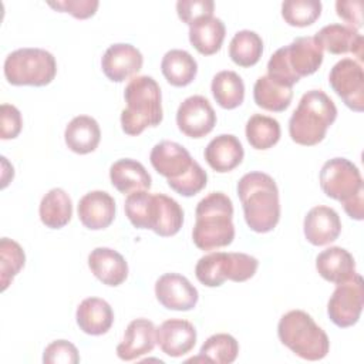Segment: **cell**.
Instances as JSON below:
<instances>
[{"label": "cell", "instance_id": "cell-42", "mask_svg": "<svg viewBox=\"0 0 364 364\" xmlns=\"http://www.w3.org/2000/svg\"><path fill=\"white\" fill-rule=\"evenodd\" d=\"M337 16L348 23L351 28L358 30L363 26V3L360 0H338L336 1Z\"/></svg>", "mask_w": 364, "mask_h": 364}, {"label": "cell", "instance_id": "cell-18", "mask_svg": "<svg viewBox=\"0 0 364 364\" xmlns=\"http://www.w3.org/2000/svg\"><path fill=\"white\" fill-rule=\"evenodd\" d=\"M321 50L330 54H353L358 61H363L364 40L358 30L343 24H328L313 36Z\"/></svg>", "mask_w": 364, "mask_h": 364}, {"label": "cell", "instance_id": "cell-9", "mask_svg": "<svg viewBox=\"0 0 364 364\" xmlns=\"http://www.w3.org/2000/svg\"><path fill=\"white\" fill-rule=\"evenodd\" d=\"M280 341L303 360L317 361L327 355L330 341L326 331L303 310H290L277 324Z\"/></svg>", "mask_w": 364, "mask_h": 364}, {"label": "cell", "instance_id": "cell-2", "mask_svg": "<svg viewBox=\"0 0 364 364\" xmlns=\"http://www.w3.org/2000/svg\"><path fill=\"white\" fill-rule=\"evenodd\" d=\"M149 161L154 169L166 178L169 188L182 196H193L206 186V172L178 142L156 144L149 154Z\"/></svg>", "mask_w": 364, "mask_h": 364}, {"label": "cell", "instance_id": "cell-19", "mask_svg": "<svg viewBox=\"0 0 364 364\" xmlns=\"http://www.w3.org/2000/svg\"><path fill=\"white\" fill-rule=\"evenodd\" d=\"M80 222L90 230L108 228L115 218V200L105 191L85 193L77 206Z\"/></svg>", "mask_w": 364, "mask_h": 364}, {"label": "cell", "instance_id": "cell-22", "mask_svg": "<svg viewBox=\"0 0 364 364\" xmlns=\"http://www.w3.org/2000/svg\"><path fill=\"white\" fill-rule=\"evenodd\" d=\"M88 267L107 286L117 287L128 277V263L124 256L111 247H95L88 255Z\"/></svg>", "mask_w": 364, "mask_h": 364}, {"label": "cell", "instance_id": "cell-11", "mask_svg": "<svg viewBox=\"0 0 364 364\" xmlns=\"http://www.w3.org/2000/svg\"><path fill=\"white\" fill-rule=\"evenodd\" d=\"M4 77L11 85H48L57 74L54 55L43 48H18L4 60Z\"/></svg>", "mask_w": 364, "mask_h": 364}, {"label": "cell", "instance_id": "cell-40", "mask_svg": "<svg viewBox=\"0 0 364 364\" xmlns=\"http://www.w3.org/2000/svg\"><path fill=\"white\" fill-rule=\"evenodd\" d=\"M48 6L61 13H68L75 18L84 20L95 14L100 3L97 0H63V1H48Z\"/></svg>", "mask_w": 364, "mask_h": 364}, {"label": "cell", "instance_id": "cell-24", "mask_svg": "<svg viewBox=\"0 0 364 364\" xmlns=\"http://www.w3.org/2000/svg\"><path fill=\"white\" fill-rule=\"evenodd\" d=\"M316 269L324 280L334 284L344 283L357 273L353 255L340 246L320 252L316 257Z\"/></svg>", "mask_w": 364, "mask_h": 364}, {"label": "cell", "instance_id": "cell-10", "mask_svg": "<svg viewBox=\"0 0 364 364\" xmlns=\"http://www.w3.org/2000/svg\"><path fill=\"white\" fill-rule=\"evenodd\" d=\"M257 266V259L246 253L212 252L198 260L195 276L206 287H219L226 280L240 283L252 279Z\"/></svg>", "mask_w": 364, "mask_h": 364}, {"label": "cell", "instance_id": "cell-41", "mask_svg": "<svg viewBox=\"0 0 364 364\" xmlns=\"http://www.w3.org/2000/svg\"><path fill=\"white\" fill-rule=\"evenodd\" d=\"M23 128V118L20 111L11 104H1L0 107V138L13 139L18 136Z\"/></svg>", "mask_w": 364, "mask_h": 364}, {"label": "cell", "instance_id": "cell-14", "mask_svg": "<svg viewBox=\"0 0 364 364\" xmlns=\"http://www.w3.org/2000/svg\"><path fill=\"white\" fill-rule=\"evenodd\" d=\"M176 125L189 138H203L216 125V112L202 95L185 98L176 111Z\"/></svg>", "mask_w": 364, "mask_h": 364}, {"label": "cell", "instance_id": "cell-28", "mask_svg": "<svg viewBox=\"0 0 364 364\" xmlns=\"http://www.w3.org/2000/svg\"><path fill=\"white\" fill-rule=\"evenodd\" d=\"M225 24L218 17H205L189 26V41L202 55L216 54L225 40Z\"/></svg>", "mask_w": 364, "mask_h": 364}, {"label": "cell", "instance_id": "cell-30", "mask_svg": "<svg viewBox=\"0 0 364 364\" xmlns=\"http://www.w3.org/2000/svg\"><path fill=\"white\" fill-rule=\"evenodd\" d=\"M161 71L173 87L189 85L198 73L196 60L185 50H169L161 61Z\"/></svg>", "mask_w": 364, "mask_h": 364}, {"label": "cell", "instance_id": "cell-23", "mask_svg": "<svg viewBox=\"0 0 364 364\" xmlns=\"http://www.w3.org/2000/svg\"><path fill=\"white\" fill-rule=\"evenodd\" d=\"M203 156L215 172L225 173L233 171L242 164L245 151L235 135L220 134L206 145Z\"/></svg>", "mask_w": 364, "mask_h": 364}, {"label": "cell", "instance_id": "cell-31", "mask_svg": "<svg viewBox=\"0 0 364 364\" xmlns=\"http://www.w3.org/2000/svg\"><path fill=\"white\" fill-rule=\"evenodd\" d=\"M253 100L257 107L266 111L282 112L291 104L293 88L279 84L269 75H262L253 85Z\"/></svg>", "mask_w": 364, "mask_h": 364}, {"label": "cell", "instance_id": "cell-34", "mask_svg": "<svg viewBox=\"0 0 364 364\" xmlns=\"http://www.w3.org/2000/svg\"><path fill=\"white\" fill-rule=\"evenodd\" d=\"M239 354V344L236 338L226 333H218L210 336L200 347L199 355L189 361H206L215 364H230Z\"/></svg>", "mask_w": 364, "mask_h": 364}, {"label": "cell", "instance_id": "cell-12", "mask_svg": "<svg viewBox=\"0 0 364 364\" xmlns=\"http://www.w3.org/2000/svg\"><path fill=\"white\" fill-rule=\"evenodd\" d=\"M363 277L355 273L350 280L337 284L327 303V314L337 327H351L358 321L363 311Z\"/></svg>", "mask_w": 364, "mask_h": 364}, {"label": "cell", "instance_id": "cell-3", "mask_svg": "<svg viewBox=\"0 0 364 364\" xmlns=\"http://www.w3.org/2000/svg\"><path fill=\"white\" fill-rule=\"evenodd\" d=\"M124 210L136 229H151L162 237L176 235L183 225L181 205L164 193L132 192L125 199Z\"/></svg>", "mask_w": 364, "mask_h": 364}, {"label": "cell", "instance_id": "cell-29", "mask_svg": "<svg viewBox=\"0 0 364 364\" xmlns=\"http://www.w3.org/2000/svg\"><path fill=\"white\" fill-rule=\"evenodd\" d=\"M38 213L43 225L50 229H61L73 216L71 198L64 189L53 188L43 196Z\"/></svg>", "mask_w": 364, "mask_h": 364}, {"label": "cell", "instance_id": "cell-36", "mask_svg": "<svg viewBox=\"0 0 364 364\" xmlns=\"http://www.w3.org/2000/svg\"><path fill=\"white\" fill-rule=\"evenodd\" d=\"M26 255L23 247L9 237H1L0 240V282L1 290L4 291L17 273L24 267Z\"/></svg>", "mask_w": 364, "mask_h": 364}, {"label": "cell", "instance_id": "cell-6", "mask_svg": "<svg viewBox=\"0 0 364 364\" xmlns=\"http://www.w3.org/2000/svg\"><path fill=\"white\" fill-rule=\"evenodd\" d=\"M124 98L127 107L121 111V127L127 135H139L145 128L162 122L161 88L152 77H134L125 87Z\"/></svg>", "mask_w": 364, "mask_h": 364}, {"label": "cell", "instance_id": "cell-37", "mask_svg": "<svg viewBox=\"0 0 364 364\" xmlns=\"http://www.w3.org/2000/svg\"><path fill=\"white\" fill-rule=\"evenodd\" d=\"M321 14V1L318 0H287L282 3V17L289 26H311Z\"/></svg>", "mask_w": 364, "mask_h": 364}, {"label": "cell", "instance_id": "cell-17", "mask_svg": "<svg viewBox=\"0 0 364 364\" xmlns=\"http://www.w3.org/2000/svg\"><path fill=\"white\" fill-rule=\"evenodd\" d=\"M156 344L169 357H182L196 344V328L188 320L169 318L156 328Z\"/></svg>", "mask_w": 364, "mask_h": 364}, {"label": "cell", "instance_id": "cell-27", "mask_svg": "<svg viewBox=\"0 0 364 364\" xmlns=\"http://www.w3.org/2000/svg\"><path fill=\"white\" fill-rule=\"evenodd\" d=\"M64 139L70 151L85 155L97 149L101 139V129L92 117L77 115L65 127Z\"/></svg>", "mask_w": 364, "mask_h": 364}, {"label": "cell", "instance_id": "cell-39", "mask_svg": "<svg viewBox=\"0 0 364 364\" xmlns=\"http://www.w3.org/2000/svg\"><path fill=\"white\" fill-rule=\"evenodd\" d=\"M215 3L212 0H179L176 3L178 17L192 26L195 21L213 16Z\"/></svg>", "mask_w": 364, "mask_h": 364}, {"label": "cell", "instance_id": "cell-4", "mask_svg": "<svg viewBox=\"0 0 364 364\" xmlns=\"http://www.w3.org/2000/svg\"><path fill=\"white\" fill-rule=\"evenodd\" d=\"M233 203L223 192H210L195 209L192 239L200 250H215L229 246L235 239Z\"/></svg>", "mask_w": 364, "mask_h": 364}, {"label": "cell", "instance_id": "cell-20", "mask_svg": "<svg viewBox=\"0 0 364 364\" xmlns=\"http://www.w3.org/2000/svg\"><path fill=\"white\" fill-rule=\"evenodd\" d=\"M303 230L307 242L314 246H326L340 236L341 220L333 208L318 205L307 212Z\"/></svg>", "mask_w": 364, "mask_h": 364}, {"label": "cell", "instance_id": "cell-15", "mask_svg": "<svg viewBox=\"0 0 364 364\" xmlns=\"http://www.w3.org/2000/svg\"><path fill=\"white\" fill-rule=\"evenodd\" d=\"M156 300L168 310H192L199 299L196 287L179 273H165L155 283Z\"/></svg>", "mask_w": 364, "mask_h": 364}, {"label": "cell", "instance_id": "cell-1", "mask_svg": "<svg viewBox=\"0 0 364 364\" xmlns=\"http://www.w3.org/2000/svg\"><path fill=\"white\" fill-rule=\"evenodd\" d=\"M247 226L257 233L272 232L280 219L279 189L264 172L245 173L236 186Z\"/></svg>", "mask_w": 364, "mask_h": 364}, {"label": "cell", "instance_id": "cell-26", "mask_svg": "<svg viewBox=\"0 0 364 364\" xmlns=\"http://www.w3.org/2000/svg\"><path fill=\"white\" fill-rule=\"evenodd\" d=\"M109 179L112 186L124 195H129L136 191H148L152 185L151 175L145 166L131 158L114 162L109 168Z\"/></svg>", "mask_w": 364, "mask_h": 364}, {"label": "cell", "instance_id": "cell-5", "mask_svg": "<svg viewBox=\"0 0 364 364\" xmlns=\"http://www.w3.org/2000/svg\"><path fill=\"white\" fill-rule=\"evenodd\" d=\"M336 118L337 107L334 101L321 90H310L301 95L289 119L290 138L299 145H317L324 139Z\"/></svg>", "mask_w": 364, "mask_h": 364}, {"label": "cell", "instance_id": "cell-21", "mask_svg": "<svg viewBox=\"0 0 364 364\" xmlns=\"http://www.w3.org/2000/svg\"><path fill=\"white\" fill-rule=\"evenodd\" d=\"M156 344V327L148 318L132 320L117 346V355L124 361H132L151 353Z\"/></svg>", "mask_w": 364, "mask_h": 364}, {"label": "cell", "instance_id": "cell-25", "mask_svg": "<svg viewBox=\"0 0 364 364\" xmlns=\"http://www.w3.org/2000/svg\"><path fill=\"white\" fill-rule=\"evenodd\" d=\"M75 320L85 334L102 336L114 323V311L104 299L87 297L78 304Z\"/></svg>", "mask_w": 364, "mask_h": 364}, {"label": "cell", "instance_id": "cell-16", "mask_svg": "<svg viewBox=\"0 0 364 364\" xmlns=\"http://www.w3.org/2000/svg\"><path fill=\"white\" fill-rule=\"evenodd\" d=\"M144 64L141 51L127 43H117L109 46L102 58L101 68L105 77L114 82H122L135 75Z\"/></svg>", "mask_w": 364, "mask_h": 364}, {"label": "cell", "instance_id": "cell-38", "mask_svg": "<svg viewBox=\"0 0 364 364\" xmlns=\"http://www.w3.org/2000/svg\"><path fill=\"white\" fill-rule=\"evenodd\" d=\"M43 363L46 364H77L80 354L77 347L67 340L51 341L43 353Z\"/></svg>", "mask_w": 364, "mask_h": 364}, {"label": "cell", "instance_id": "cell-33", "mask_svg": "<svg viewBox=\"0 0 364 364\" xmlns=\"http://www.w3.org/2000/svg\"><path fill=\"white\" fill-rule=\"evenodd\" d=\"M263 54V40L252 30L237 31L229 44V57L239 67L255 65Z\"/></svg>", "mask_w": 364, "mask_h": 364}, {"label": "cell", "instance_id": "cell-13", "mask_svg": "<svg viewBox=\"0 0 364 364\" xmlns=\"http://www.w3.org/2000/svg\"><path fill=\"white\" fill-rule=\"evenodd\" d=\"M333 91L353 111L364 109V71L361 63L353 58L337 61L328 74Z\"/></svg>", "mask_w": 364, "mask_h": 364}, {"label": "cell", "instance_id": "cell-35", "mask_svg": "<svg viewBox=\"0 0 364 364\" xmlns=\"http://www.w3.org/2000/svg\"><path fill=\"white\" fill-rule=\"evenodd\" d=\"M246 138L255 149H269L280 139V124L272 117L255 114L246 122Z\"/></svg>", "mask_w": 364, "mask_h": 364}, {"label": "cell", "instance_id": "cell-8", "mask_svg": "<svg viewBox=\"0 0 364 364\" xmlns=\"http://www.w3.org/2000/svg\"><path fill=\"white\" fill-rule=\"evenodd\" d=\"M321 191L331 199L341 202L346 213L355 220L364 218V183L358 168L346 158L324 162L320 171Z\"/></svg>", "mask_w": 364, "mask_h": 364}, {"label": "cell", "instance_id": "cell-7", "mask_svg": "<svg viewBox=\"0 0 364 364\" xmlns=\"http://www.w3.org/2000/svg\"><path fill=\"white\" fill-rule=\"evenodd\" d=\"M323 63V50L314 37H297L276 50L267 63V75L282 85L291 87L314 74Z\"/></svg>", "mask_w": 364, "mask_h": 364}, {"label": "cell", "instance_id": "cell-32", "mask_svg": "<svg viewBox=\"0 0 364 364\" xmlns=\"http://www.w3.org/2000/svg\"><path fill=\"white\" fill-rule=\"evenodd\" d=\"M210 90L218 105L225 109H235L245 100L243 80L237 73L230 70L219 71L212 80Z\"/></svg>", "mask_w": 364, "mask_h": 364}]
</instances>
